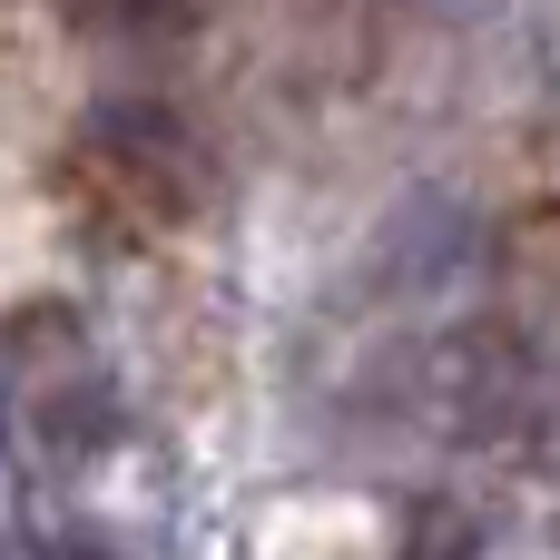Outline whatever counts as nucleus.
Instances as JSON below:
<instances>
[{"label": "nucleus", "instance_id": "1", "mask_svg": "<svg viewBox=\"0 0 560 560\" xmlns=\"http://www.w3.org/2000/svg\"><path fill=\"white\" fill-rule=\"evenodd\" d=\"M69 187L128 207V236H138V226L187 217V197H197V148L177 138L167 108H89L79 158H69Z\"/></svg>", "mask_w": 560, "mask_h": 560}, {"label": "nucleus", "instance_id": "3", "mask_svg": "<svg viewBox=\"0 0 560 560\" xmlns=\"http://www.w3.org/2000/svg\"><path fill=\"white\" fill-rule=\"evenodd\" d=\"M39 560H128V551H108L98 532H49V541H39Z\"/></svg>", "mask_w": 560, "mask_h": 560}, {"label": "nucleus", "instance_id": "2", "mask_svg": "<svg viewBox=\"0 0 560 560\" xmlns=\"http://www.w3.org/2000/svg\"><path fill=\"white\" fill-rule=\"evenodd\" d=\"M394 560H482V522L453 502V492H423L394 532Z\"/></svg>", "mask_w": 560, "mask_h": 560}]
</instances>
